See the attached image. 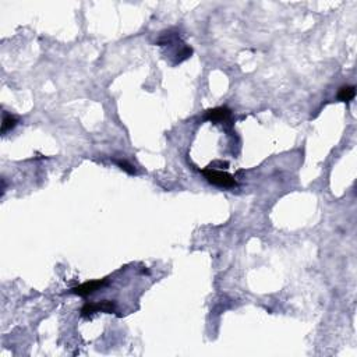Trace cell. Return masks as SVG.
<instances>
[{"instance_id": "8992f818", "label": "cell", "mask_w": 357, "mask_h": 357, "mask_svg": "<svg viewBox=\"0 0 357 357\" xmlns=\"http://www.w3.org/2000/svg\"><path fill=\"white\" fill-rule=\"evenodd\" d=\"M16 124H17V117L4 112L3 113V123H1V134H6L9 130L14 129Z\"/></svg>"}, {"instance_id": "3957f363", "label": "cell", "mask_w": 357, "mask_h": 357, "mask_svg": "<svg viewBox=\"0 0 357 357\" xmlns=\"http://www.w3.org/2000/svg\"><path fill=\"white\" fill-rule=\"evenodd\" d=\"M108 282H106V279H99V280H91V282H85V283H82V285H79V286H76V288H73L70 292L71 293H74V295H79V296H89V295H92L94 292L96 290H99L101 288H104L105 285H106Z\"/></svg>"}, {"instance_id": "6da1fadb", "label": "cell", "mask_w": 357, "mask_h": 357, "mask_svg": "<svg viewBox=\"0 0 357 357\" xmlns=\"http://www.w3.org/2000/svg\"><path fill=\"white\" fill-rule=\"evenodd\" d=\"M202 174L205 176V179L208 180L209 183L214 184V186H218V187H223V189H232L236 187L235 177L232 174L226 173V172H222V170H217V169H212V167H207L202 170Z\"/></svg>"}, {"instance_id": "7a4b0ae2", "label": "cell", "mask_w": 357, "mask_h": 357, "mask_svg": "<svg viewBox=\"0 0 357 357\" xmlns=\"http://www.w3.org/2000/svg\"><path fill=\"white\" fill-rule=\"evenodd\" d=\"M114 311H116V304H114V302H110V300H104V302H99V303L88 302L81 308V317H91L92 314L95 313L112 314Z\"/></svg>"}, {"instance_id": "52a82bcc", "label": "cell", "mask_w": 357, "mask_h": 357, "mask_svg": "<svg viewBox=\"0 0 357 357\" xmlns=\"http://www.w3.org/2000/svg\"><path fill=\"white\" fill-rule=\"evenodd\" d=\"M116 164L119 165V167H122L124 172H127V173L133 174L136 172V170H134V166L131 165V164H129L127 161H117Z\"/></svg>"}, {"instance_id": "277c9868", "label": "cell", "mask_w": 357, "mask_h": 357, "mask_svg": "<svg viewBox=\"0 0 357 357\" xmlns=\"http://www.w3.org/2000/svg\"><path fill=\"white\" fill-rule=\"evenodd\" d=\"M230 109L226 108V106H219V108H215V109H211L207 112V119L211 120L212 123L217 122H223V120H227L230 117Z\"/></svg>"}, {"instance_id": "5b68a950", "label": "cell", "mask_w": 357, "mask_h": 357, "mask_svg": "<svg viewBox=\"0 0 357 357\" xmlns=\"http://www.w3.org/2000/svg\"><path fill=\"white\" fill-rule=\"evenodd\" d=\"M356 95V87L355 85H345L338 92V99L340 102H350Z\"/></svg>"}]
</instances>
